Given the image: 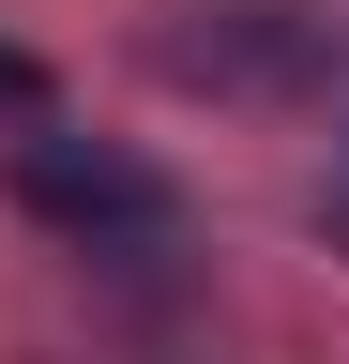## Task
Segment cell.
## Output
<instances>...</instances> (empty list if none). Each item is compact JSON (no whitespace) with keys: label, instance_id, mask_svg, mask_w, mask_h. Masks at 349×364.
Segmentation results:
<instances>
[{"label":"cell","instance_id":"obj_1","mask_svg":"<svg viewBox=\"0 0 349 364\" xmlns=\"http://www.w3.org/2000/svg\"><path fill=\"white\" fill-rule=\"evenodd\" d=\"M0 182H16V213L76 228V243H167V228H183V198H167V167H152V152L76 136V122H16Z\"/></svg>","mask_w":349,"mask_h":364},{"label":"cell","instance_id":"obj_2","mask_svg":"<svg viewBox=\"0 0 349 364\" xmlns=\"http://www.w3.org/2000/svg\"><path fill=\"white\" fill-rule=\"evenodd\" d=\"M0 122H46V61L31 46H0Z\"/></svg>","mask_w":349,"mask_h":364}]
</instances>
